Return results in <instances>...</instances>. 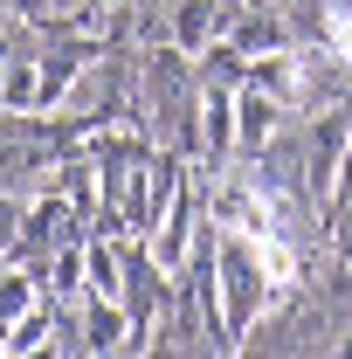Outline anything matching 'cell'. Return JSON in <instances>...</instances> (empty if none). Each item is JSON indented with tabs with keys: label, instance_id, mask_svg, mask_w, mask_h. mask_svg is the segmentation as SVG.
<instances>
[{
	"label": "cell",
	"instance_id": "8fae6325",
	"mask_svg": "<svg viewBox=\"0 0 352 359\" xmlns=\"http://www.w3.org/2000/svg\"><path fill=\"white\" fill-rule=\"evenodd\" d=\"M346 187H352V152H346Z\"/></svg>",
	"mask_w": 352,
	"mask_h": 359
},
{
	"label": "cell",
	"instance_id": "8992f818",
	"mask_svg": "<svg viewBox=\"0 0 352 359\" xmlns=\"http://www.w3.org/2000/svg\"><path fill=\"white\" fill-rule=\"evenodd\" d=\"M0 97H7V104H28V97H42V83H35V69H28V62H14V69L0 76Z\"/></svg>",
	"mask_w": 352,
	"mask_h": 359
},
{
	"label": "cell",
	"instance_id": "52a82bcc",
	"mask_svg": "<svg viewBox=\"0 0 352 359\" xmlns=\"http://www.w3.org/2000/svg\"><path fill=\"white\" fill-rule=\"evenodd\" d=\"M235 42L242 48H276V21H235Z\"/></svg>",
	"mask_w": 352,
	"mask_h": 359
},
{
	"label": "cell",
	"instance_id": "30bf717a",
	"mask_svg": "<svg viewBox=\"0 0 352 359\" xmlns=\"http://www.w3.org/2000/svg\"><path fill=\"white\" fill-rule=\"evenodd\" d=\"M332 14H352V0H332Z\"/></svg>",
	"mask_w": 352,
	"mask_h": 359
},
{
	"label": "cell",
	"instance_id": "9c48e42d",
	"mask_svg": "<svg viewBox=\"0 0 352 359\" xmlns=\"http://www.w3.org/2000/svg\"><path fill=\"white\" fill-rule=\"evenodd\" d=\"M332 48L352 62V14H332Z\"/></svg>",
	"mask_w": 352,
	"mask_h": 359
},
{
	"label": "cell",
	"instance_id": "277c9868",
	"mask_svg": "<svg viewBox=\"0 0 352 359\" xmlns=\"http://www.w3.org/2000/svg\"><path fill=\"white\" fill-rule=\"evenodd\" d=\"M35 311V290H28V276H0V325H14V318Z\"/></svg>",
	"mask_w": 352,
	"mask_h": 359
},
{
	"label": "cell",
	"instance_id": "5b68a950",
	"mask_svg": "<svg viewBox=\"0 0 352 359\" xmlns=\"http://www.w3.org/2000/svg\"><path fill=\"white\" fill-rule=\"evenodd\" d=\"M90 290H97V297H118V290H125V283H118V256H111V249H90Z\"/></svg>",
	"mask_w": 352,
	"mask_h": 359
},
{
	"label": "cell",
	"instance_id": "ba28073f",
	"mask_svg": "<svg viewBox=\"0 0 352 359\" xmlns=\"http://www.w3.org/2000/svg\"><path fill=\"white\" fill-rule=\"evenodd\" d=\"M7 346H14V353H35V346H42V311H28V318H21V332H14Z\"/></svg>",
	"mask_w": 352,
	"mask_h": 359
},
{
	"label": "cell",
	"instance_id": "7a4b0ae2",
	"mask_svg": "<svg viewBox=\"0 0 352 359\" xmlns=\"http://www.w3.org/2000/svg\"><path fill=\"white\" fill-rule=\"evenodd\" d=\"M269 132H276V97H269L263 83H249L235 97V145H242V152H263Z\"/></svg>",
	"mask_w": 352,
	"mask_h": 359
},
{
	"label": "cell",
	"instance_id": "6da1fadb",
	"mask_svg": "<svg viewBox=\"0 0 352 359\" xmlns=\"http://www.w3.org/2000/svg\"><path fill=\"white\" fill-rule=\"evenodd\" d=\"M235 21H242V7H228V0H180L173 35H180V48H208L221 28H235Z\"/></svg>",
	"mask_w": 352,
	"mask_h": 359
},
{
	"label": "cell",
	"instance_id": "3957f363",
	"mask_svg": "<svg viewBox=\"0 0 352 359\" xmlns=\"http://www.w3.org/2000/svg\"><path fill=\"white\" fill-rule=\"evenodd\" d=\"M90 346H97V353H111V346H125V311H118L111 297H104V304L90 311Z\"/></svg>",
	"mask_w": 352,
	"mask_h": 359
}]
</instances>
